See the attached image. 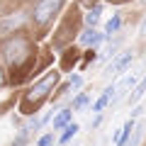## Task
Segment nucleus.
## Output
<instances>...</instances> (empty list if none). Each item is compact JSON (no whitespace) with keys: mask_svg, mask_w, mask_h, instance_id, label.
Wrapping results in <instances>:
<instances>
[{"mask_svg":"<svg viewBox=\"0 0 146 146\" xmlns=\"http://www.w3.org/2000/svg\"><path fill=\"white\" fill-rule=\"evenodd\" d=\"M119 27H122V17H119V15H112V20L105 25V36H107V34H115Z\"/></svg>","mask_w":146,"mask_h":146,"instance_id":"obj_11","label":"nucleus"},{"mask_svg":"<svg viewBox=\"0 0 146 146\" xmlns=\"http://www.w3.org/2000/svg\"><path fill=\"white\" fill-rule=\"evenodd\" d=\"M71 117H73V110H61V112L54 117V131L68 127V124H71Z\"/></svg>","mask_w":146,"mask_h":146,"instance_id":"obj_8","label":"nucleus"},{"mask_svg":"<svg viewBox=\"0 0 146 146\" xmlns=\"http://www.w3.org/2000/svg\"><path fill=\"white\" fill-rule=\"evenodd\" d=\"M134 127H136L134 117H131V119H127V122H124V127H122V129L115 134V146H124V144H127V139H129V134L134 131Z\"/></svg>","mask_w":146,"mask_h":146,"instance_id":"obj_5","label":"nucleus"},{"mask_svg":"<svg viewBox=\"0 0 146 146\" xmlns=\"http://www.w3.org/2000/svg\"><path fill=\"white\" fill-rule=\"evenodd\" d=\"M105 34H100L95 27H88V29L83 32V36H80V42L85 44V46H95V44H100V39H102Z\"/></svg>","mask_w":146,"mask_h":146,"instance_id":"obj_7","label":"nucleus"},{"mask_svg":"<svg viewBox=\"0 0 146 146\" xmlns=\"http://www.w3.org/2000/svg\"><path fill=\"white\" fill-rule=\"evenodd\" d=\"M131 58H134V51H124V54H119L115 61L110 63L107 76H117V73H124V71H127V66L131 63Z\"/></svg>","mask_w":146,"mask_h":146,"instance_id":"obj_4","label":"nucleus"},{"mask_svg":"<svg viewBox=\"0 0 146 146\" xmlns=\"http://www.w3.org/2000/svg\"><path fill=\"white\" fill-rule=\"evenodd\" d=\"M22 17H7V20L0 22V36H7V34H15V29L20 27Z\"/></svg>","mask_w":146,"mask_h":146,"instance_id":"obj_6","label":"nucleus"},{"mask_svg":"<svg viewBox=\"0 0 146 146\" xmlns=\"http://www.w3.org/2000/svg\"><path fill=\"white\" fill-rule=\"evenodd\" d=\"M56 80H58V73H56V71H51L49 76H44L39 83H34V88H32L29 93H27V98H25V107H27V105H34V107H36L42 100H46L49 90L56 85Z\"/></svg>","mask_w":146,"mask_h":146,"instance_id":"obj_1","label":"nucleus"},{"mask_svg":"<svg viewBox=\"0 0 146 146\" xmlns=\"http://www.w3.org/2000/svg\"><path fill=\"white\" fill-rule=\"evenodd\" d=\"M85 102H88V95H85V93H80L78 98L73 100V112H78V110H83V107H85Z\"/></svg>","mask_w":146,"mask_h":146,"instance_id":"obj_14","label":"nucleus"},{"mask_svg":"<svg viewBox=\"0 0 146 146\" xmlns=\"http://www.w3.org/2000/svg\"><path fill=\"white\" fill-rule=\"evenodd\" d=\"M85 22H88V27H95V25L100 22V7H98V5H95L93 10L85 15Z\"/></svg>","mask_w":146,"mask_h":146,"instance_id":"obj_13","label":"nucleus"},{"mask_svg":"<svg viewBox=\"0 0 146 146\" xmlns=\"http://www.w3.org/2000/svg\"><path fill=\"white\" fill-rule=\"evenodd\" d=\"M51 139H54V136H51V134H44V136H42V139L36 141V144H39V146H51Z\"/></svg>","mask_w":146,"mask_h":146,"instance_id":"obj_15","label":"nucleus"},{"mask_svg":"<svg viewBox=\"0 0 146 146\" xmlns=\"http://www.w3.org/2000/svg\"><path fill=\"white\" fill-rule=\"evenodd\" d=\"M112 93H115V85H112V88H107L102 95H100V100L93 105V112H102V110L107 107V102H110V98H112Z\"/></svg>","mask_w":146,"mask_h":146,"instance_id":"obj_9","label":"nucleus"},{"mask_svg":"<svg viewBox=\"0 0 146 146\" xmlns=\"http://www.w3.org/2000/svg\"><path fill=\"white\" fill-rule=\"evenodd\" d=\"M27 51H29V44H27L22 36H15V39H10V42L5 44V58L12 66H20L27 58Z\"/></svg>","mask_w":146,"mask_h":146,"instance_id":"obj_2","label":"nucleus"},{"mask_svg":"<svg viewBox=\"0 0 146 146\" xmlns=\"http://www.w3.org/2000/svg\"><path fill=\"white\" fill-rule=\"evenodd\" d=\"M80 83H83L80 76H73V78H71V88H80Z\"/></svg>","mask_w":146,"mask_h":146,"instance_id":"obj_16","label":"nucleus"},{"mask_svg":"<svg viewBox=\"0 0 146 146\" xmlns=\"http://www.w3.org/2000/svg\"><path fill=\"white\" fill-rule=\"evenodd\" d=\"M139 32H141V34H146V20L141 22V29H139Z\"/></svg>","mask_w":146,"mask_h":146,"instance_id":"obj_17","label":"nucleus"},{"mask_svg":"<svg viewBox=\"0 0 146 146\" xmlns=\"http://www.w3.org/2000/svg\"><path fill=\"white\" fill-rule=\"evenodd\" d=\"M5 85V76H3V71H0V88Z\"/></svg>","mask_w":146,"mask_h":146,"instance_id":"obj_18","label":"nucleus"},{"mask_svg":"<svg viewBox=\"0 0 146 146\" xmlns=\"http://www.w3.org/2000/svg\"><path fill=\"white\" fill-rule=\"evenodd\" d=\"M144 95H146V78L141 80V83L136 85L134 90H131V95H129V102H139V100L144 98Z\"/></svg>","mask_w":146,"mask_h":146,"instance_id":"obj_10","label":"nucleus"},{"mask_svg":"<svg viewBox=\"0 0 146 146\" xmlns=\"http://www.w3.org/2000/svg\"><path fill=\"white\" fill-rule=\"evenodd\" d=\"M63 0H39L34 5V22L36 25H46L58 10H61Z\"/></svg>","mask_w":146,"mask_h":146,"instance_id":"obj_3","label":"nucleus"},{"mask_svg":"<svg viewBox=\"0 0 146 146\" xmlns=\"http://www.w3.org/2000/svg\"><path fill=\"white\" fill-rule=\"evenodd\" d=\"M78 129H80V127L76 124V122H71L68 127H63V134H61V144H66V141L71 139V136H76V134H78Z\"/></svg>","mask_w":146,"mask_h":146,"instance_id":"obj_12","label":"nucleus"}]
</instances>
